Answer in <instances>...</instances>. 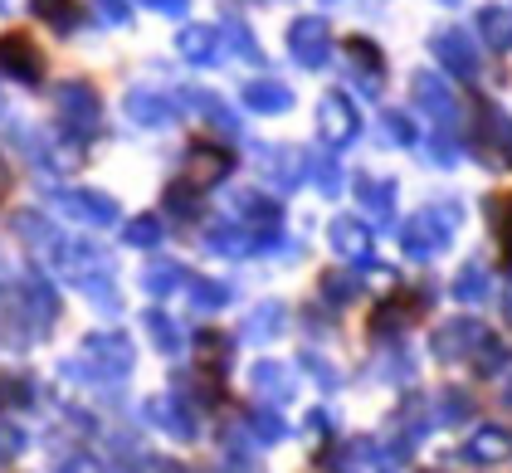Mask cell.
Instances as JSON below:
<instances>
[{
  "label": "cell",
  "mask_w": 512,
  "mask_h": 473,
  "mask_svg": "<svg viewBox=\"0 0 512 473\" xmlns=\"http://www.w3.org/2000/svg\"><path fill=\"white\" fill-rule=\"evenodd\" d=\"M508 317H512V288H508Z\"/></svg>",
  "instance_id": "40"
},
{
  "label": "cell",
  "mask_w": 512,
  "mask_h": 473,
  "mask_svg": "<svg viewBox=\"0 0 512 473\" xmlns=\"http://www.w3.org/2000/svg\"><path fill=\"white\" fill-rule=\"evenodd\" d=\"M254 381H259L264 391H283V386H288V376H283L278 366H269V361H264V366H254Z\"/></svg>",
  "instance_id": "35"
},
{
  "label": "cell",
  "mask_w": 512,
  "mask_h": 473,
  "mask_svg": "<svg viewBox=\"0 0 512 473\" xmlns=\"http://www.w3.org/2000/svg\"><path fill=\"white\" fill-rule=\"evenodd\" d=\"M0 74L5 79H20V83H40L44 79V49L30 35L10 30L0 35Z\"/></svg>",
  "instance_id": "5"
},
{
  "label": "cell",
  "mask_w": 512,
  "mask_h": 473,
  "mask_svg": "<svg viewBox=\"0 0 512 473\" xmlns=\"http://www.w3.org/2000/svg\"><path fill=\"white\" fill-rule=\"evenodd\" d=\"M225 40L235 44V54H239V59H249V64H264V49H259V35H254V30H249V25H244L239 15H230V20H225Z\"/></svg>",
  "instance_id": "22"
},
{
  "label": "cell",
  "mask_w": 512,
  "mask_h": 473,
  "mask_svg": "<svg viewBox=\"0 0 512 473\" xmlns=\"http://www.w3.org/2000/svg\"><path fill=\"white\" fill-rule=\"evenodd\" d=\"M454 298H464V303L488 298V269H483V264H464L459 278H454Z\"/></svg>",
  "instance_id": "25"
},
{
  "label": "cell",
  "mask_w": 512,
  "mask_h": 473,
  "mask_svg": "<svg viewBox=\"0 0 512 473\" xmlns=\"http://www.w3.org/2000/svg\"><path fill=\"white\" fill-rule=\"evenodd\" d=\"M503 361H508V352H503V342H483V347H478V371H483V376L503 371Z\"/></svg>",
  "instance_id": "32"
},
{
  "label": "cell",
  "mask_w": 512,
  "mask_h": 473,
  "mask_svg": "<svg viewBox=\"0 0 512 473\" xmlns=\"http://www.w3.org/2000/svg\"><path fill=\"white\" fill-rule=\"evenodd\" d=\"M469 347H483V332H478V322H469V317H459V322H449V327L434 332V356H464Z\"/></svg>",
  "instance_id": "18"
},
{
  "label": "cell",
  "mask_w": 512,
  "mask_h": 473,
  "mask_svg": "<svg viewBox=\"0 0 512 473\" xmlns=\"http://www.w3.org/2000/svg\"><path fill=\"white\" fill-rule=\"evenodd\" d=\"M0 5H5V0H0Z\"/></svg>",
  "instance_id": "43"
},
{
  "label": "cell",
  "mask_w": 512,
  "mask_h": 473,
  "mask_svg": "<svg viewBox=\"0 0 512 473\" xmlns=\"http://www.w3.org/2000/svg\"><path fill=\"white\" fill-rule=\"evenodd\" d=\"M205 244L220 249V254H254V249H259V235H239V230H230V225H210Z\"/></svg>",
  "instance_id": "24"
},
{
  "label": "cell",
  "mask_w": 512,
  "mask_h": 473,
  "mask_svg": "<svg viewBox=\"0 0 512 473\" xmlns=\"http://www.w3.org/2000/svg\"><path fill=\"white\" fill-rule=\"evenodd\" d=\"M464 459H473V464H503V459H512V434L503 425H483L464 444Z\"/></svg>",
  "instance_id": "16"
},
{
  "label": "cell",
  "mask_w": 512,
  "mask_h": 473,
  "mask_svg": "<svg viewBox=\"0 0 512 473\" xmlns=\"http://www.w3.org/2000/svg\"><path fill=\"white\" fill-rule=\"evenodd\" d=\"M166 205H171L176 215H196V186H191V181L171 186V191H166Z\"/></svg>",
  "instance_id": "31"
},
{
  "label": "cell",
  "mask_w": 512,
  "mask_h": 473,
  "mask_svg": "<svg viewBox=\"0 0 512 473\" xmlns=\"http://www.w3.org/2000/svg\"><path fill=\"white\" fill-rule=\"evenodd\" d=\"M93 20L108 25V30H118V25L132 20V5H127V0H93Z\"/></svg>",
  "instance_id": "30"
},
{
  "label": "cell",
  "mask_w": 512,
  "mask_h": 473,
  "mask_svg": "<svg viewBox=\"0 0 512 473\" xmlns=\"http://www.w3.org/2000/svg\"><path fill=\"white\" fill-rule=\"evenodd\" d=\"M127 244H137V249H152V244H161V220H157V215H137V220L127 225Z\"/></svg>",
  "instance_id": "29"
},
{
  "label": "cell",
  "mask_w": 512,
  "mask_h": 473,
  "mask_svg": "<svg viewBox=\"0 0 512 473\" xmlns=\"http://www.w3.org/2000/svg\"><path fill=\"white\" fill-rule=\"evenodd\" d=\"M244 108H254L264 118H278V113L293 108V88L278 79H249L244 83Z\"/></svg>",
  "instance_id": "14"
},
{
  "label": "cell",
  "mask_w": 512,
  "mask_h": 473,
  "mask_svg": "<svg viewBox=\"0 0 512 473\" xmlns=\"http://www.w3.org/2000/svg\"><path fill=\"white\" fill-rule=\"evenodd\" d=\"M317 127H322V137H327L332 147H352L356 137H361V118H356L352 98L332 88V93L317 103Z\"/></svg>",
  "instance_id": "7"
},
{
  "label": "cell",
  "mask_w": 512,
  "mask_h": 473,
  "mask_svg": "<svg viewBox=\"0 0 512 473\" xmlns=\"http://www.w3.org/2000/svg\"><path fill=\"white\" fill-rule=\"evenodd\" d=\"M454 225H459V210H449V205H425L420 215H410V225H400L405 254H410V259H434V254L454 239Z\"/></svg>",
  "instance_id": "1"
},
{
  "label": "cell",
  "mask_w": 512,
  "mask_h": 473,
  "mask_svg": "<svg viewBox=\"0 0 512 473\" xmlns=\"http://www.w3.org/2000/svg\"><path fill=\"white\" fill-rule=\"evenodd\" d=\"M439 5H454V0H439Z\"/></svg>",
  "instance_id": "41"
},
{
  "label": "cell",
  "mask_w": 512,
  "mask_h": 473,
  "mask_svg": "<svg viewBox=\"0 0 512 473\" xmlns=\"http://www.w3.org/2000/svg\"><path fill=\"white\" fill-rule=\"evenodd\" d=\"M381 137H386L391 147H415V142H420L410 113H400V108H386V113H381Z\"/></svg>",
  "instance_id": "23"
},
{
  "label": "cell",
  "mask_w": 512,
  "mask_h": 473,
  "mask_svg": "<svg viewBox=\"0 0 512 473\" xmlns=\"http://www.w3.org/2000/svg\"><path fill=\"white\" fill-rule=\"evenodd\" d=\"M308 176L317 181L322 196H342V186H347V181H342V166L332 157H308Z\"/></svg>",
  "instance_id": "26"
},
{
  "label": "cell",
  "mask_w": 512,
  "mask_h": 473,
  "mask_svg": "<svg viewBox=\"0 0 512 473\" xmlns=\"http://www.w3.org/2000/svg\"><path fill=\"white\" fill-rule=\"evenodd\" d=\"M254 166H259L264 181H274L278 191H293L308 176V152H298V147H254Z\"/></svg>",
  "instance_id": "6"
},
{
  "label": "cell",
  "mask_w": 512,
  "mask_h": 473,
  "mask_svg": "<svg viewBox=\"0 0 512 473\" xmlns=\"http://www.w3.org/2000/svg\"><path fill=\"white\" fill-rule=\"evenodd\" d=\"M142 5H152V0H142Z\"/></svg>",
  "instance_id": "42"
},
{
  "label": "cell",
  "mask_w": 512,
  "mask_h": 473,
  "mask_svg": "<svg viewBox=\"0 0 512 473\" xmlns=\"http://www.w3.org/2000/svg\"><path fill=\"white\" fill-rule=\"evenodd\" d=\"M274 317H278V308L269 303V308L259 313V337H269V332H278V322H274Z\"/></svg>",
  "instance_id": "38"
},
{
  "label": "cell",
  "mask_w": 512,
  "mask_h": 473,
  "mask_svg": "<svg viewBox=\"0 0 512 473\" xmlns=\"http://www.w3.org/2000/svg\"><path fill=\"white\" fill-rule=\"evenodd\" d=\"M230 152L225 147H210V142H191V152H186V176L181 181H191L196 191H205V186H215V181H225L230 176Z\"/></svg>",
  "instance_id": "11"
},
{
  "label": "cell",
  "mask_w": 512,
  "mask_h": 473,
  "mask_svg": "<svg viewBox=\"0 0 512 473\" xmlns=\"http://www.w3.org/2000/svg\"><path fill=\"white\" fill-rule=\"evenodd\" d=\"M430 49L454 79H478V49H473V40L464 30H454V25H449V30H434Z\"/></svg>",
  "instance_id": "8"
},
{
  "label": "cell",
  "mask_w": 512,
  "mask_h": 473,
  "mask_svg": "<svg viewBox=\"0 0 512 473\" xmlns=\"http://www.w3.org/2000/svg\"><path fill=\"white\" fill-rule=\"evenodd\" d=\"M152 5H157L161 15H171V20H176V15H186V5H191V0H152Z\"/></svg>",
  "instance_id": "37"
},
{
  "label": "cell",
  "mask_w": 512,
  "mask_h": 473,
  "mask_svg": "<svg viewBox=\"0 0 512 473\" xmlns=\"http://www.w3.org/2000/svg\"><path fill=\"white\" fill-rule=\"evenodd\" d=\"M152 332H157L161 342H166V347H171V327H166V317H152Z\"/></svg>",
  "instance_id": "39"
},
{
  "label": "cell",
  "mask_w": 512,
  "mask_h": 473,
  "mask_svg": "<svg viewBox=\"0 0 512 473\" xmlns=\"http://www.w3.org/2000/svg\"><path fill=\"white\" fill-rule=\"evenodd\" d=\"M235 205H239V215H244L249 225H264L269 235H274L278 220H283V205H278L274 196H259V191H239Z\"/></svg>",
  "instance_id": "20"
},
{
  "label": "cell",
  "mask_w": 512,
  "mask_h": 473,
  "mask_svg": "<svg viewBox=\"0 0 512 473\" xmlns=\"http://www.w3.org/2000/svg\"><path fill=\"white\" fill-rule=\"evenodd\" d=\"M283 40H288L293 64H303V69H322V64L332 59V25H327L322 15H298Z\"/></svg>",
  "instance_id": "2"
},
{
  "label": "cell",
  "mask_w": 512,
  "mask_h": 473,
  "mask_svg": "<svg viewBox=\"0 0 512 473\" xmlns=\"http://www.w3.org/2000/svg\"><path fill=\"white\" fill-rule=\"evenodd\" d=\"M410 103L420 108V113H430L439 122V132H454L459 127V98L449 93V83L430 74V69H415L410 74Z\"/></svg>",
  "instance_id": "3"
},
{
  "label": "cell",
  "mask_w": 512,
  "mask_h": 473,
  "mask_svg": "<svg viewBox=\"0 0 512 473\" xmlns=\"http://www.w3.org/2000/svg\"><path fill=\"white\" fill-rule=\"evenodd\" d=\"M327 239H332V249H337L342 259H352V264L371 259V230H366L361 220H352V215H337V220L327 225Z\"/></svg>",
  "instance_id": "13"
},
{
  "label": "cell",
  "mask_w": 512,
  "mask_h": 473,
  "mask_svg": "<svg viewBox=\"0 0 512 473\" xmlns=\"http://www.w3.org/2000/svg\"><path fill=\"white\" fill-rule=\"evenodd\" d=\"M322 293H327L332 303H347V298L356 293V278H347V274H327V278H322Z\"/></svg>",
  "instance_id": "33"
},
{
  "label": "cell",
  "mask_w": 512,
  "mask_h": 473,
  "mask_svg": "<svg viewBox=\"0 0 512 473\" xmlns=\"http://www.w3.org/2000/svg\"><path fill=\"white\" fill-rule=\"evenodd\" d=\"M478 35L493 54H512V10L508 5H483L478 10Z\"/></svg>",
  "instance_id": "17"
},
{
  "label": "cell",
  "mask_w": 512,
  "mask_h": 473,
  "mask_svg": "<svg viewBox=\"0 0 512 473\" xmlns=\"http://www.w3.org/2000/svg\"><path fill=\"white\" fill-rule=\"evenodd\" d=\"M430 161H434V166H444V171H454V166L464 161L459 137H454V132H434V137H430Z\"/></svg>",
  "instance_id": "28"
},
{
  "label": "cell",
  "mask_w": 512,
  "mask_h": 473,
  "mask_svg": "<svg viewBox=\"0 0 512 473\" xmlns=\"http://www.w3.org/2000/svg\"><path fill=\"white\" fill-rule=\"evenodd\" d=\"M356 196H361V205L371 210V220L376 225H391V215H395V181L391 176H356Z\"/></svg>",
  "instance_id": "15"
},
{
  "label": "cell",
  "mask_w": 512,
  "mask_h": 473,
  "mask_svg": "<svg viewBox=\"0 0 512 473\" xmlns=\"http://www.w3.org/2000/svg\"><path fill=\"white\" fill-rule=\"evenodd\" d=\"M122 108H127V118L137 127H171L176 122V98H166L157 88H132L122 98Z\"/></svg>",
  "instance_id": "12"
},
{
  "label": "cell",
  "mask_w": 512,
  "mask_h": 473,
  "mask_svg": "<svg viewBox=\"0 0 512 473\" xmlns=\"http://www.w3.org/2000/svg\"><path fill=\"white\" fill-rule=\"evenodd\" d=\"M54 98H59V118L69 122V132H79V137H93V132H98V122H103L98 88H88L83 79H74V83H59Z\"/></svg>",
  "instance_id": "4"
},
{
  "label": "cell",
  "mask_w": 512,
  "mask_h": 473,
  "mask_svg": "<svg viewBox=\"0 0 512 473\" xmlns=\"http://www.w3.org/2000/svg\"><path fill=\"white\" fill-rule=\"evenodd\" d=\"M196 298L205 303V308H220V303L230 298V288H225V283H200V288H196Z\"/></svg>",
  "instance_id": "36"
},
{
  "label": "cell",
  "mask_w": 512,
  "mask_h": 473,
  "mask_svg": "<svg viewBox=\"0 0 512 473\" xmlns=\"http://www.w3.org/2000/svg\"><path fill=\"white\" fill-rule=\"evenodd\" d=\"M347 59H352L366 79H381V74H386V54H381V44L366 40V35H352V40H347Z\"/></svg>",
  "instance_id": "21"
},
{
  "label": "cell",
  "mask_w": 512,
  "mask_h": 473,
  "mask_svg": "<svg viewBox=\"0 0 512 473\" xmlns=\"http://www.w3.org/2000/svg\"><path fill=\"white\" fill-rule=\"evenodd\" d=\"M54 205L64 215H74V220H88V225H113L118 220V205H113V196H103V191L64 186V191H54Z\"/></svg>",
  "instance_id": "10"
},
{
  "label": "cell",
  "mask_w": 512,
  "mask_h": 473,
  "mask_svg": "<svg viewBox=\"0 0 512 473\" xmlns=\"http://www.w3.org/2000/svg\"><path fill=\"white\" fill-rule=\"evenodd\" d=\"M176 278H181V269H176V264H152V269H147V288H152V293H166Z\"/></svg>",
  "instance_id": "34"
},
{
  "label": "cell",
  "mask_w": 512,
  "mask_h": 473,
  "mask_svg": "<svg viewBox=\"0 0 512 473\" xmlns=\"http://www.w3.org/2000/svg\"><path fill=\"white\" fill-rule=\"evenodd\" d=\"M176 54L186 64H196V69H215L225 59V30H215V25H186L176 35Z\"/></svg>",
  "instance_id": "9"
},
{
  "label": "cell",
  "mask_w": 512,
  "mask_h": 473,
  "mask_svg": "<svg viewBox=\"0 0 512 473\" xmlns=\"http://www.w3.org/2000/svg\"><path fill=\"white\" fill-rule=\"evenodd\" d=\"M181 98H186L196 113H205V118L215 122L225 137H239V118L225 108V103H220V98H215V93H205V88H181Z\"/></svg>",
  "instance_id": "19"
},
{
  "label": "cell",
  "mask_w": 512,
  "mask_h": 473,
  "mask_svg": "<svg viewBox=\"0 0 512 473\" xmlns=\"http://www.w3.org/2000/svg\"><path fill=\"white\" fill-rule=\"evenodd\" d=\"M30 10L40 15L44 25H54V30H74V0H30Z\"/></svg>",
  "instance_id": "27"
}]
</instances>
